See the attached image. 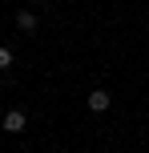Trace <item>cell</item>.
<instances>
[{
	"label": "cell",
	"mask_w": 149,
	"mask_h": 153,
	"mask_svg": "<svg viewBox=\"0 0 149 153\" xmlns=\"http://www.w3.org/2000/svg\"><path fill=\"white\" fill-rule=\"evenodd\" d=\"M0 125H4L8 133H24V125H28V117H24L20 109H8V113L0 117Z\"/></svg>",
	"instance_id": "obj_1"
},
{
	"label": "cell",
	"mask_w": 149,
	"mask_h": 153,
	"mask_svg": "<svg viewBox=\"0 0 149 153\" xmlns=\"http://www.w3.org/2000/svg\"><path fill=\"white\" fill-rule=\"evenodd\" d=\"M109 105H113L109 89H93V93H89V109H93V113H105Z\"/></svg>",
	"instance_id": "obj_2"
},
{
	"label": "cell",
	"mask_w": 149,
	"mask_h": 153,
	"mask_svg": "<svg viewBox=\"0 0 149 153\" xmlns=\"http://www.w3.org/2000/svg\"><path fill=\"white\" fill-rule=\"evenodd\" d=\"M36 16H32V12H16V28H20V32H36Z\"/></svg>",
	"instance_id": "obj_3"
},
{
	"label": "cell",
	"mask_w": 149,
	"mask_h": 153,
	"mask_svg": "<svg viewBox=\"0 0 149 153\" xmlns=\"http://www.w3.org/2000/svg\"><path fill=\"white\" fill-rule=\"evenodd\" d=\"M8 65H12V53H8V48L0 45V69H8Z\"/></svg>",
	"instance_id": "obj_4"
},
{
	"label": "cell",
	"mask_w": 149,
	"mask_h": 153,
	"mask_svg": "<svg viewBox=\"0 0 149 153\" xmlns=\"http://www.w3.org/2000/svg\"><path fill=\"white\" fill-rule=\"evenodd\" d=\"M32 4H44V0H32Z\"/></svg>",
	"instance_id": "obj_5"
}]
</instances>
